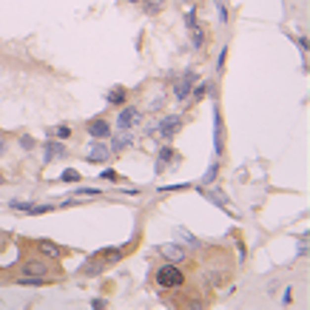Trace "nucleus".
Returning a JSON list of instances; mask_svg holds the SVG:
<instances>
[{"mask_svg": "<svg viewBox=\"0 0 310 310\" xmlns=\"http://www.w3.org/2000/svg\"><path fill=\"white\" fill-rule=\"evenodd\" d=\"M182 282H185V276H182V270H179L174 262L162 265L160 270H157V285L165 287V290H174V287H179Z\"/></svg>", "mask_w": 310, "mask_h": 310, "instance_id": "nucleus-1", "label": "nucleus"}, {"mask_svg": "<svg viewBox=\"0 0 310 310\" xmlns=\"http://www.w3.org/2000/svg\"><path fill=\"white\" fill-rule=\"evenodd\" d=\"M142 123V111H139L137 105H123L120 108V114H117V120H114V128H120V131H131L134 126H139Z\"/></svg>", "mask_w": 310, "mask_h": 310, "instance_id": "nucleus-2", "label": "nucleus"}, {"mask_svg": "<svg viewBox=\"0 0 310 310\" xmlns=\"http://www.w3.org/2000/svg\"><path fill=\"white\" fill-rule=\"evenodd\" d=\"M199 80V71L196 69H188L179 77V80L174 83V97H177V103H185L188 97H191V89H194V83Z\"/></svg>", "mask_w": 310, "mask_h": 310, "instance_id": "nucleus-3", "label": "nucleus"}, {"mask_svg": "<svg viewBox=\"0 0 310 310\" xmlns=\"http://www.w3.org/2000/svg\"><path fill=\"white\" fill-rule=\"evenodd\" d=\"M179 128H182V117H179V114H168V117H162L160 123H157L154 134L162 137V139H174L177 134H179Z\"/></svg>", "mask_w": 310, "mask_h": 310, "instance_id": "nucleus-4", "label": "nucleus"}, {"mask_svg": "<svg viewBox=\"0 0 310 310\" xmlns=\"http://www.w3.org/2000/svg\"><path fill=\"white\" fill-rule=\"evenodd\" d=\"M111 154H114V151L108 148L105 139H94L91 145H89V151H86V162H91V165H103V162L111 160Z\"/></svg>", "mask_w": 310, "mask_h": 310, "instance_id": "nucleus-5", "label": "nucleus"}, {"mask_svg": "<svg viewBox=\"0 0 310 310\" xmlns=\"http://www.w3.org/2000/svg\"><path fill=\"white\" fill-rule=\"evenodd\" d=\"M9 208L12 211H20V214H29V217H40V214H51L57 205H51V202L37 205V202H23V199H9Z\"/></svg>", "mask_w": 310, "mask_h": 310, "instance_id": "nucleus-6", "label": "nucleus"}, {"mask_svg": "<svg viewBox=\"0 0 310 310\" xmlns=\"http://www.w3.org/2000/svg\"><path fill=\"white\" fill-rule=\"evenodd\" d=\"M69 157V148H66V142L63 139H46L43 142V165L54 160H66Z\"/></svg>", "mask_w": 310, "mask_h": 310, "instance_id": "nucleus-7", "label": "nucleus"}, {"mask_svg": "<svg viewBox=\"0 0 310 310\" xmlns=\"http://www.w3.org/2000/svg\"><path fill=\"white\" fill-rule=\"evenodd\" d=\"M157 253H162V256H165L168 262H185V259L191 256V251H188V248H185V245H182L179 239H177V242H165V245H160V248H157Z\"/></svg>", "mask_w": 310, "mask_h": 310, "instance_id": "nucleus-8", "label": "nucleus"}, {"mask_svg": "<svg viewBox=\"0 0 310 310\" xmlns=\"http://www.w3.org/2000/svg\"><path fill=\"white\" fill-rule=\"evenodd\" d=\"M86 131H89V137H94V139H108L111 131H114V126H111V120H105V117H94V120L86 123Z\"/></svg>", "mask_w": 310, "mask_h": 310, "instance_id": "nucleus-9", "label": "nucleus"}, {"mask_svg": "<svg viewBox=\"0 0 310 310\" xmlns=\"http://www.w3.org/2000/svg\"><path fill=\"white\" fill-rule=\"evenodd\" d=\"M174 162H179V154H177V148H174V145H168V142H165V145L157 151V165H154V171L162 174L168 165H174Z\"/></svg>", "mask_w": 310, "mask_h": 310, "instance_id": "nucleus-10", "label": "nucleus"}, {"mask_svg": "<svg viewBox=\"0 0 310 310\" xmlns=\"http://www.w3.org/2000/svg\"><path fill=\"white\" fill-rule=\"evenodd\" d=\"M196 191H199V194L205 196L208 202H214V205H217L219 211H225L228 217H233V219H236V214H233V211L228 208V199H225V196L219 194V191H214V188H208V185H196Z\"/></svg>", "mask_w": 310, "mask_h": 310, "instance_id": "nucleus-11", "label": "nucleus"}, {"mask_svg": "<svg viewBox=\"0 0 310 310\" xmlns=\"http://www.w3.org/2000/svg\"><path fill=\"white\" fill-rule=\"evenodd\" d=\"M134 145V137H131V131H120V128H114L111 131V137H108V148L111 151H126Z\"/></svg>", "mask_w": 310, "mask_h": 310, "instance_id": "nucleus-12", "label": "nucleus"}, {"mask_svg": "<svg viewBox=\"0 0 310 310\" xmlns=\"http://www.w3.org/2000/svg\"><path fill=\"white\" fill-rule=\"evenodd\" d=\"M23 273L26 276H48L51 273V267H48V262H43V259H26Z\"/></svg>", "mask_w": 310, "mask_h": 310, "instance_id": "nucleus-13", "label": "nucleus"}, {"mask_svg": "<svg viewBox=\"0 0 310 310\" xmlns=\"http://www.w3.org/2000/svg\"><path fill=\"white\" fill-rule=\"evenodd\" d=\"M37 248H40V253L43 256H48V259H63L66 256V248H60V245H54L51 239H37Z\"/></svg>", "mask_w": 310, "mask_h": 310, "instance_id": "nucleus-14", "label": "nucleus"}, {"mask_svg": "<svg viewBox=\"0 0 310 310\" xmlns=\"http://www.w3.org/2000/svg\"><path fill=\"white\" fill-rule=\"evenodd\" d=\"M94 256H97L103 265H117V262H123L126 251H123V248H103V251H97Z\"/></svg>", "mask_w": 310, "mask_h": 310, "instance_id": "nucleus-15", "label": "nucleus"}, {"mask_svg": "<svg viewBox=\"0 0 310 310\" xmlns=\"http://www.w3.org/2000/svg\"><path fill=\"white\" fill-rule=\"evenodd\" d=\"M105 103L114 105V108H123V105L128 103V89H123V86H114L111 91H105Z\"/></svg>", "mask_w": 310, "mask_h": 310, "instance_id": "nucleus-16", "label": "nucleus"}, {"mask_svg": "<svg viewBox=\"0 0 310 310\" xmlns=\"http://www.w3.org/2000/svg\"><path fill=\"white\" fill-rule=\"evenodd\" d=\"M188 35H191V46H194L196 51H202V48H205L208 37H205V29H202L199 23H196V26H191V29H188Z\"/></svg>", "mask_w": 310, "mask_h": 310, "instance_id": "nucleus-17", "label": "nucleus"}, {"mask_svg": "<svg viewBox=\"0 0 310 310\" xmlns=\"http://www.w3.org/2000/svg\"><path fill=\"white\" fill-rule=\"evenodd\" d=\"M14 285H20V287H43V285H46V276H26V273H20Z\"/></svg>", "mask_w": 310, "mask_h": 310, "instance_id": "nucleus-18", "label": "nucleus"}, {"mask_svg": "<svg viewBox=\"0 0 310 310\" xmlns=\"http://www.w3.org/2000/svg\"><path fill=\"white\" fill-rule=\"evenodd\" d=\"M139 9H142V14H148V17H157L162 12V3L160 0H139Z\"/></svg>", "mask_w": 310, "mask_h": 310, "instance_id": "nucleus-19", "label": "nucleus"}, {"mask_svg": "<svg viewBox=\"0 0 310 310\" xmlns=\"http://www.w3.org/2000/svg\"><path fill=\"white\" fill-rule=\"evenodd\" d=\"M103 267H105V265L94 256L89 265H83V267H80V276H100V273H103Z\"/></svg>", "mask_w": 310, "mask_h": 310, "instance_id": "nucleus-20", "label": "nucleus"}, {"mask_svg": "<svg viewBox=\"0 0 310 310\" xmlns=\"http://www.w3.org/2000/svg\"><path fill=\"white\" fill-rule=\"evenodd\" d=\"M174 233H177V239H182L185 245H191V248H202V242L196 239V236H194V233H191L188 228H177Z\"/></svg>", "mask_w": 310, "mask_h": 310, "instance_id": "nucleus-21", "label": "nucleus"}, {"mask_svg": "<svg viewBox=\"0 0 310 310\" xmlns=\"http://www.w3.org/2000/svg\"><path fill=\"white\" fill-rule=\"evenodd\" d=\"M208 91H211V83H208V80L194 83V89H191V97H194V100H202V97H208Z\"/></svg>", "mask_w": 310, "mask_h": 310, "instance_id": "nucleus-22", "label": "nucleus"}, {"mask_svg": "<svg viewBox=\"0 0 310 310\" xmlns=\"http://www.w3.org/2000/svg\"><path fill=\"white\" fill-rule=\"evenodd\" d=\"M217 174H219V157L208 165V171H205V177H202V182H199V185H211L214 179H217Z\"/></svg>", "mask_w": 310, "mask_h": 310, "instance_id": "nucleus-23", "label": "nucleus"}, {"mask_svg": "<svg viewBox=\"0 0 310 310\" xmlns=\"http://www.w3.org/2000/svg\"><path fill=\"white\" fill-rule=\"evenodd\" d=\"M103 191L100 188H94V185H80V188H74V196H89V199H94V196H100Z\"/></svg>", "mask_w": 310, "mask_h": 310, "instance_id": "nucleus-24", "label": "nucleus"}, {"mask_svg": "<svg viewBox=\"0 0 310 310\" xmlns=\"http://www.w3.org/2000/svg\"><path fill=\"white\" fill-rule=\"evenodd\" d=\"M71 134H74V131H71V126H69V123H60V126L54 128V131H51V137L63 139V142H66V139H71Z\"/></svg>", "mask_w": 310, "mask_h": 310, "instance_id": "nucleus-25", "label": "nucleus"}, {"mask_svg": "<svg viewBox=\"0 0 310 310\" xmlns=\"http://www.w3.org/2000/svg\"><path fill=\"white\" fill-rule=\"evenodd\" d=\"M17 145H20L23 151H35L37 148V139L32 137V134H20V137H17Z\"/></svg>", "mask_w": 310, "mask_h": 310, "instance_id": "nucleus-26", "label": "nucleus"}, {"mask_svg": "<svg viewBox=\"0 0 310 310\" xmlns=\"http://www.w3.org/2000/svg\"><path fill=\"white\" fill-rule=\"evenodd\" d=\"M83 174L77 171V168H66V171L60 174V182H80Z\"/></svg>", "mask_w": 310, "mask_h": 310, "instance_id": "nucleus-27", "label": "nucleus"}, {"mask_svg": "<svg viewBox=\"0 0 310 310\" xmlns=\"http://www.w3.org/2000/svg\"><path fill=\"white\" fill-rule=\"evenodd\" d=\"M196 23H199V9L191 6V9L185 12V29H191V26H196Z\"/></svg>", "mask_w": 310, "mask_h": 310, "instance_id": "nucleus-28", "label": "nucleus"}, {"mask_svg": "<svg viewBox=\"0 0 310 310\" xmlns=\"http://www.w3.org/2000/svg\"><path fill=\"white\" fill-rule=\"evenodd\" d=\"M214 3H217V20L219 23H228V6L222 0H214Z\"/></svg>", "mask_w": 310, "mask_h": 310, "instance_id": "nucleus-29", "label": "nucleus"}, {"mask_svg": "<svg viewBox=\"0 0 310 310\" xmlns=\"http://www.w3.org/2000/svg\"><path fill=\"white\" fill-rule=\"evenodd\" d=\"M100 179H105V182H120V174L114 168H105V171H100Z\"/></svg>", "mask_w": 310, "mask_h": 310, "instance_id": "nucleus-30", "label": "nucleus"}, {"mask_svg": "<svg viewBox=\"0 0 310 310\" xmlns=\"http://www.w3.org/2000/svg\"><path fill=\"white\" fill-rule=\"evenodd\" d=\"M148 108L154 111V114H157V111H162V108H165V97H162V94H160V97H154V100L148 103Z\"/></svg>", "mask_w": 310, "mask_h": 310, "instance_id": "nucleus-31", "label": "nucleus"}, {"mask_svg": "<svg viewBox=\"0 0 310 310\" xmlns=\"http://www.w3.org/2000/svg\"><path fill=\"white\" fill-rule=\"evenodd\" d=\"M105 305H108V302H105L103 296H94V299H91V308H94V310H103Z\"/></svg>", "mask_w": 310, "mask_h": 310, "instance_id": "nucleus-32", "label": "nucleus"}, {"mask_svg": "<svg viewBox=\"0 0 310 310\" xmlns=\"http://www.w3.org/2000/svg\"><path fill=\"white\" fill-rule=\"evenodd\" d=\"M225 57H228V48H222V51H219V60H217V71H222V69H225Z\"/></svg>", "mask_w": 310, "mask_h": 310, "instance_id": "nucleus-33", "label": "nucleus"}, {"mask_svg": "<svg viewBox=\"0 0 310 310\" xmlns=\"http://www.w3.org/2000/svg\"><path fill=\"white\" fill-rule=\"evenodd\" d=\"M305 253H308V236L299 239V256H305Z\"/></svg>", "mask_w": 310, "mask_h": 310, "instance_id": "nucleus-34", "label": "nucleus"}, {"mask_svg": "<svg viewBox=\"0 0 310 310\" xmlns=\"http://www.w3.org/2000/svg\"><path fill=\"white\" fill-rule=\"evenodd\" d=\"M299 48H302V54H308V37H296Z\"/></svg>", "mask_w": 310, "mask_h": 310, "instance_id": "nucleus-35", "label": "nucleus"}, {"mask_svg": "<svg viewBox=\"0 0 310 310\" xmlns=\"http://www.w3.org/2000/svg\"><path fill=\"white\" fill-rule=\"evenodd\" d=\"M290 299H293V287L287 285V287H285V296H282V302H285V305H287V302H290Z\"/></svg>", "mask_w": 310, "mask_h": 310, "instance_id": "nucleus-36", "label": "nucleus"}, {"mask_svg": "<svg viewBox=\"0 0 310 310\" xmlns=\"http://www.w3.org/2000/svg\"><path fill=\"white\" fill-rule=\"evenodd\" d=\"M6 151H9V148H6V139L0 137V157H6Z\"/></svg>", "mask_w": 310, "mask_h": 310, "instance_id": "nucleus-37", "label": "nucleus"}, {"mask_svg": "<svg viewBox=\"0 0 310 310\" xmlns=\"http://www.w3.org/2000/svg\"><path fill=\"white\" fill-rule=\"evenodd\" d=\"M3 182H6V177H3V174H0V185H3Z\"/></svg>", "mask_w": 310, "mask_h": 310, "instance_id": "nucleus-38", "label": "nucleus"}, {"mask_svg": "<svg viewBox=\"0 0 310 310\" xmlns=\"http://www.w3.org/2000/svg\"><path fill=\"white\" fill-rule=\"evenodd\" d=\"M128 3H134V6H137V3H139V0H128Z\"/></svg>", "mask_w": 310, "mask_h": 310, "instance_id": "nucleus-39", "label": "nucleus"}, {"mask_svg": "<svg viewBox=\"0 0 310 310\" xmlns=\"http://www.w3.org/2000/svg\"><path fill=\"white\" fill-rule=\"evenodd\" d=\"M0 251H3V239H0Z\"/></svg>", "mask_w": 310, "mask_h": 310, "instance_id": "nucleus-40", "label": "nucleus"}]
</instances>
